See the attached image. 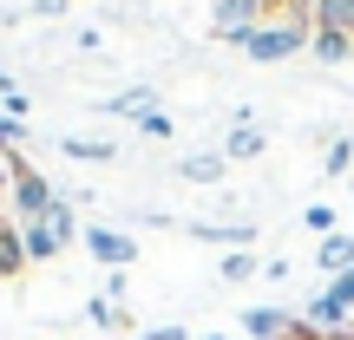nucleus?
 Instances as JSON below:
<instances>
[{"label": "nucleus", "instance_id": "bb28decb", "mask_svg": "<svg viewBox=\"0 0 354 340\" xmlns=\"http://www.w3.org/2000/svg\"><path fill=\"white\" fill-rule=\"evenodd\" d=\"M197 340H223V334H197Z\"/></svg>", "mask_w": 354, "mask_h": 340}, {"label": "nucleus", "instance_id": "f8f14e48", "mask_svg": "<svg viewBox=\"0 0 354 340\" xmlns=\"http://www.w3.org/2000/svg\"><path fill=\"white\" fill-rule=\"evenodd\" d=\"M20 236H26V262H53V255H59V249H66V242H59V236H53V229H46V223H20Z\"/></svg>", "mask_w": 354, "mask_h": 340}, {"label": "nucleus", "instance_id": "4468645a", "mask_svg": "<svg viewBox=\"0 0 354 340\" xmlns=\"http://www.w3.org/2000/svg\"><path fill=\"white\" fill-rule=\"evenodd\" d=\"M86 321H92V328H125V308H118L112 294H92V301H86Z\"/></svg>", "mask_w": 354, "mask_h": 340}, {"label": "nucleus", "instance_id": "39448f33", "mask_svg": "<svg viewBox=\"0 0 354 340\" xmlns=\"http://www.w3.org/2000/svg\"><path fill=\"white\" fill-rule=\"evenodd\" d=\"M295 328H302V321H295L289 308H250V314H243V334L250 340H289Z\"/></svg>", "mask_w": 354, "mask_h": 340}, {"label": "nucleus", "instance_id": "5701e85b", "mask_svg": "<svg viewBox=\"0 0 354 340\" xmlns=\"http://www.w3.org/2000/svg\"><path fill=\"white\" fill-rule=\"evenodd\" d=\"M276 7H289L295 20H308V0H276Z\"/></svg>", "mask_w": 354, "mask_h": 340}, {"label": "nucleus", "instance_id": "4be33fe9", "mask_svg": "<svg viewBox=\"0 0 354 340\" xmlns=\"http://www.w3.org/2000/svg\"><path fill=\"white\" fill-rule=\"evenodd\" d=\"M138 340H197V334H184V328H171V321H165V328H151V334H138Z\"/></svg>", "mask_w": 354, "mask_h": 340}, {"label": "nucleus", "instance_id": "a211bd4d", "mask_svg": "<svg viewBox=\"0 0 354 340\" xmlns=\"http://www.w3.org/2000/svg\"><path fill=\"white\" fill-rule=\"evenodd\" d=\"M171 131H177V125H171V112H158V105H151V112L138 118V138H151V144H165Z\"/></svg>", "mask_w": 354, "mask_h": 340}, {"label": "nucleus", "instance_id": "dca6fc26", "mask_svg": "<svg viewBox=\"0 0 354 340\" xmlns=\"http://www.w3.org/2000/svg\"><path fill=\"white\" fill-rule=\"evenodd\" d=\"M39 223H46V229H53V236H59V242H73V236H79V223H73V203H66V197L53 203V210L39 216Z\"/></svg>", "mask_w": 354, "mask_h": 340}, {"label": "nucleus", "instance_id": "20e7f679", "mask_svg": "<svg viewBox=\"0 0 354 340\" xmlns=\"http://www.w3.org/2000/svg\"><path fill=\"white\" fill-rule=\"evenodd\" d=\"M190 236L197 242H210V249H256V236H263V229H250V223H190Z\"/></svg>", "mask_w": 354, "mask_h": 340}, {"label": "nucleus", "instance_id": "aec40b11", "mask_svg": "<svg viewBox=\"0 0 354 340\" xmlns=\"http://www.w3.org/2000/svg\"><path fill=\"white\" fill-rule=\"evenodd\" d=\"M20 138H26V118H7V112H0V151H20Z\"/></svg>", "mask_w": 354, "mask_h": 340}, {"label": "nucleus", "instance_id": "6e6552de", "mask_svg": "<svg viewBox=\"0 0 354 340\" xmlns=\"http://www.w3.org/2000/svg\"><path fill=\"white\" fill-rule=\"evenodd\" d=\"M315 268H322V275H348V268H354V236H322V249H315Z\"/></svg>", "mask_w": 354, "mask_h": 340}, {"label": "nucleus", "instance_id": "f03ea898", "mask_svg": "<svg viewBox=\"0 0 354 340\" xmlns=\"http://www.w3.org/2000/svg\"><path fill=\"white\" fill-rule=\"evenodd\" d=\"M7 197H13V223H39V216L59 203V190H53L46 177L26 164V157H13V151H7Z\"/></svg>", "mask_w": 354, "mask_h": 340}, {"label": "nucleus", "instance_id": "b1692460", "mask_svg": "<svg viewBox=\"0 0 354 340\" xmlns=\"http://www.w3.org/2000/svg\"><path fill=\"white\" fill-rule=\"evenodd\" d=\"M289 340H322V334H315V328H295V334H289Z\"/></svg>", "mask_w": 354, "mask_h": 340}, {"label": "nucleus", "instance_id": "a878e982", "mask_svg": "<svg viewBox=\"0 0 354 340\" xmlns=\"http://www.w3.org/2000/svg\"><path fill=\"white\" fill-rule=\"evenodd\" d=\"M328 340H354V328H342V334H328Z\"/></svg>", "mask_w": 354, "mask_h": 340}, {"label": "nucleus", "instance_id": "2eb2a0df", "mask_svg": "<svg viewBox=\"0 0 354 340\" xmlns=\"http://www.w3.org/2000/svg\"><path fill=\"white\" fill-rule=\"evenodd\" d=\"M250 275H263V255H256V249L223 255V281H250Z\"/></svg>", "mask_w": 354, "mask_h": 340}, {"label": "nucleus", "instance_id": "9b49d317", "mask_svg": "<svg viewBox=\"0 0 354 340\" xmlns=\"http://www.w3.org/2000/svg\"><path fill=\"white\" fill-rule=\"evenodd\" d=\"M99 112H112V118H145V112H151V86H125V92H112V99H99Z\"/></svg>", "mask_w": 354, "mask_h": 340}, {"label": "nucleus", "instance_id": "423d86ee", "mask_svg": "<svg viewBox=\"0 0 354 340\" xmlns=\"http://www.w3.org/2000/svg\"><path fill=\"white\" fill-rule=\"evenodd\" d=\"M308 26H315V33L354 39V0H308Z\"/></svg>", "mask_w": 354, "mask_h": 340}, {"label": "nucleus", "instance_id": "0eeeda50", "mask_svg": "<svg viewBox=\"0 0 354 340\" xmlns=\"http://www.w3.org/2000/svg\"><path fill=\"white\" fill-rule=\"evenodd\" d=\"M263 144H269V131L256 125V118H236V131H230L223 157H230V164H250V157H263Z\"/></svg>", "mask_w": 354, "mask_h": 340}, {"label": "nucleus", "instance_id": "1a4fd4ad", "mask_svg": "<svg viewBox=\"0 0 354 340\" xmlns=\"http://www.w3.org/2000/svg\"><path fill=\"white\" fill-rule=\"evenodd\" d=\"M20 268H26V236H20V223L0 216V281H13Z\"/></svg>", "mask_w": 354, "mask_h": 340}, {"label": "nucleus", "instance_id": "412c9836", "mask_svg": "<svg viewBox=\"0 0 354 340\" xmlns=\"http://www.w3.org/2000/svg\"><path fill=\"white\" fill-rule=\"evenodd\" d=\"M348 164H354V144H348V138H335V144H328V177H342Z\"/></svg>", "mask_w": 354, "mask_h": 340}, {"label": "nucleus", "instance_id": "6ab92c4d", "mask_svg": "<svg viewBox=\"0 0 354 340\" xmlns=\"http://www.w3.org/2000/svg\"><path fill=\"white\" fill-rule=\"evenodd\" d=\"M302 223L315 229V236H335V203H308V210H302Z\"/></svg>", "mask_w": 354, "mask_h": 340}, {"label": "nucleus", "instance_id": "7ed1b4c3", "mask_svg": "<svg viewBox=\"0 0 354 340\" xmlns=\"http://www.w3.org/2000/svg\"><path fill=\"white\" fill-rule=\"evenodd\" d=\"M79 236H86L92 262H105L112 275H125V268L138 262V236H125V229H112V223H99V229H79Z\"/></svg>", "mask_w": 354, "mask_h": 340}, {"label": "nucleus", "instance_id": "393cba45", "mask_svg": "<svg viewBox=\"0 0 354 340\" xmlns=\"http://www.w3.org/2000/svg\"><path fill=\"white\" fill-rule=\"evenodd\" d=\"M7 92H20V86H13V79H7V72H0V99H7Z\"/></svg>", "mask_w": 354, "mask_h": 340}, {"label": "nucleus", "instance_id": "ddd939ff", "mask_svg": "<svg viewBox=\"0 0 354 340\" xmlns=\"http://www.w3.org/2000/svg\"><path fill=\"white\" fill-rule=\"evenodd\" d=\"M59 151L79 157V164H112V144H99V138H59Z\"/></svg>", "mask_w": 354, "mask_h": 340}, {"label": "nucleus", "instance_id": "f3484780", "mask_svg": "<svg viewBox=\"0 0 354 340\" xmlns=\"http://www.w3.org/2000/svg\"><path fill=\"white\" fill-rule=\"evenodd\" d=\"M308 52H315V59H348V52H354V39H342V33H315V39H308Z\"/></svg>", "mask_w": 354, "mask_h": 340}, {"label": "nucleus", "instance_id": "f257e3e1", "mask_svg": "<svg viewBox=\"0 0 354 340\" xmlns=\"http://www.w3.org/2000/svg\"><path fill=\"white\" fill-rule=\"evenodd\" d=\"M308 39H315V26L308 20H295V13H282V20H263L250 39H243V52L250 59H295V52H308Z\"/></svg>", "mask_w": 354, "mask_h": 340}, {"label": "nucleus", "instance_id": "9d476101", "mask_svg": "<svg viewBox=\"0 0 354 340\" xmlns=\"http://www.w3.org/2000/svg\"><path fill=\"white\" fill-rule=\"evenodd\" d=\"M223 170H230L223 151H190L184 164H177V177H190V183H223Z\"/></svg>", "mask_w": 354, "mask_h": 340}]
</instances>
